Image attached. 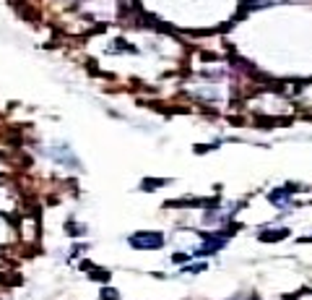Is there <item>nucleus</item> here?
<instances>
[{"instance_id": "1", "label": "nucleus", "mask_w": 312, "mask_h": 300, "mask_svg": "<svg viewBox=\"0 0 312 300\" xmlns=\"http://www.w3.org/2000/svg\"><path fill=\"white\" fill-rule=\"evenodd\" d=\"M164 243V238L159 232H138L130 238V245L133 248H159V245Z\"/></svg>"}, {"instance_id": "2", "label": "nucleus", "mask_w": 312, "mask_h": 300, "mask_svg": "<svg viewBox=\"0 0 312 300\" xmlns=\"http://www.w3.org/2000/svg\"><path fill=\"white\" fill-rule=\"evenodd\" d=\"M102 298H104V300H117L120 295H117L115 290H104V293H102Z\"/></svg>"}]
</instances>
